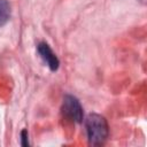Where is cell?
Wrapping results in <instances>:
<instances>
[{"instance_id":"cell-4","label":"cell","mask_w":147,"mask_h":147,"mask_svg":"<svg viewBox=\"0 0 147 147\" xmlns=\"http://www.w3.org/2000/svg\"><path fill=\"white\" fill-rule=\"evenodd\" d=\"M10 17V6L7 0H0V26L5 25Z\"/></svg>"},{"instance_id":"cell-5","label":"cell","mask_w":147,"mask_h":147,"mask_svg":"<svg viewBox=\"0 0 147 147\" xmlns=\"http://www.w3.org/2000/svg\"><path fill=\"white\" fill-rule=\"evenodd\" d=\"M21 145L23 147L29 146V138H28V131L26 130H22V132H21Z\"/></svg>"},{"instance_id":"cell-1","label":"cell","mask_w":147,"mask_h":147,"mask_svg":"<svg viewBox=\"0 0 147 147\" xmlns=\"http://www.w3.org/2000/svg\"><path fill=\"white\" fill-rule=\"evenodd\" d=\"M85 127L90 145L99 146L105 144L108 138L109 129L103 116L99 114H90L85 119Z\"/></svg>"},{"instance_id":"cell-6","label":"cell","mask_w":147,"mask_h":147,"mask_svg":"<svg viewBox=\"0 0 147 147\" xmlns=\"http://www.w3.org/2000/svg\"><path fill=\"white\" fill-rule=\"evenodd\" d=\"M140 1H141L142 3H145V2H146V0H140Z\"/></svg>"},{"instance_id":"cell-2","label":"cell","mask_w":147,"mask_h":147,"mask_svg":"<svg viewBox=\"0 0 147 147\" xmlns=\"http://www.w3.org/2000/svg\"><path fill=\"white\" fill-rule=\"evenodd\" d=\"M62 113L63 115L72 121L74 123H82L83 122V107L78 99L74 95H65L63 98V103H62Z\"/></svg>"},{"instance_id":"cell-3","label":"cell","mask_w":147,"mask_h":147,"mask_svg":"<svg viewBox=\"0 0 147 147\" xmlns=\"http://www.w3.org/2000/svg\"><path fill=\"white\" fill-rule=\"evenodd\" d=\"M37 52L39 54V56L41 57V60L44 61V63L52 70V71H56L59 69L60 65V61L57 59V56L54 54V52L52 51V48L49 47V45L47 42H39L37 45Z\"/></svg>"}]
</instances>
